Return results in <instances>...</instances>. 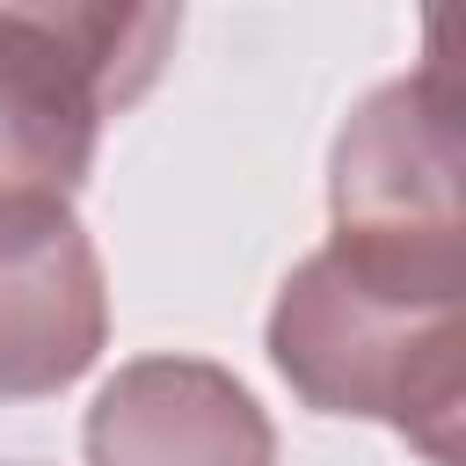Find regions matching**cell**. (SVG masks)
<instances>
[{
  "instance_id": "1",
  "label": "cell",
  "mask_w": 466,
  "mask_h": 466,
  "mask_svg": "<svg viewBox=\"0 0 466 466\" xmlns=\"http://www.w3.org/2000/svg\"><path fill=\"white\" fill-rule=\"evenodd\" d=\"M269 364L306 408L386 422L430 466H466V299H430L313 248L269 306Z\"/></svg>"
},
{
  "instance_id": "2",
  "label": "cell",
  "mask_w": 466,
  "mask_h": 466,
  "mask_svg": "<svg viewBox=\"0 0 466 466\" xmlns=\"http://www.w3.org/2000/svg\"><path fill=\"white\" fill-rule=\"evenodd\" d=\"M175 36V7L0 0V204H73L102 124L160 80Z\"/></svg>"
},
{
  "instance_id": "3",
  "label": "cell",
  "mask_w": 466,
  "mask_h": 466,
  "mask_svg": "<svg viewBox=\"0 0 466 466\" xmlns=\"http://www.w3.org/2000/svg\"><path fill=\"white\" fill-rule=\"evenodd\" d=\"M466 131H459V87L444 58L371 87L328 153V211H335V255L430 291L466 299Z\"/></svg>"
},
{
  "instance_id": "4",
  "label": "cell",
  "mask_w": 466,
  "mask_h": 466,
  "mask_svg": "<svg viewBox=\"0 0 466 466\" xmlns=\"http://www.w3.org/2000/svg\"><path fill=\"white\" fill-rule=\"evenodd\" d=\"M109 342V284L73 204H0V400L66 393Z\"/></svg>"
},
{
  "instance_id": "5",
  "label": "cell",
  "mask_w": 466,
  "mask_h": 466,
  "mask_svg": "<svg viewBox=\"0 0 466 466\" xmlns=\"http://www.w3.org/2000/svg\"><path fill=\"white\" fill-rule=\"evenodd\" d=\"M87 466H277L262 400L211 357H131L87 408Z\"/></svg>"
}]
</instances>
